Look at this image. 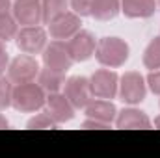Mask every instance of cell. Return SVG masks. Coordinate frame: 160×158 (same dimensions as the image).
I'll return each instance as SVG.
<instances>
[{"label":"cell","instance_id":"6da1fadb","mask_svg":"<svg viewBox=\"0 0 160 158\" xmlns=\"http://www.w3.org/2000/svg\"><path fill=\"white\" fill-rule=\"evenodd\" d=\"M47 102V95L45 89L39 84L32 82H24V84H15L13 86V95H11V106L17 112L22 114H32L38 112L45 106Z\"/></svg>","mask_w":160,"mask_h":158},{"label":"cell","instance_id":"7a4b0ae2","mask_svg":"<svg viewBox=\"0 0 160 158\" xmlns=\"http://www.w3.org/2000/svg\"><path fill=\"white\" fill-rule=\"evenodd\" d=\"M95 58L104 67H121L128 60V45L119 37H102L97 43Z\"/></svg>","mask_w":160,"mask_h":158},{"label":"cell","instance_id":"3957f363","mask_svg":"<svg viewBox=\"0 0 160 158\" xmlns=\"http://www.w3.org/2000/svg\"><path fill=\"white\" fill-rule=\"evenodd\" d=\"M39 75V63L36 58H32L30 54H21L17 58L11 60V63L8 65V78L13 84H24V82H32L38 78Z\"/></svg>","mask_w":160,"mask_h":158},{"label":"cell","instance_id":"277c9868","mask_svg":"<svg viewBox=\"0 0 160 158\" xmlns=\"http://www.w3.org/2000/svg\"><path fill=\"white\" fill-rule=\"evenodd\" d=\"M119 97L123 102L127 104H138L145 99V93H147V84L145 78L140 75V73H125L119 78Z\"/></svg>","mask_w":160,"mask_h":158},{"label":"cell","instance_id":"5b68a950","mask_svg":"<svg viewBox=\"0 0 160 158\" xmlns=\"http://www.w3.org/2000/svg\"><path fill=\"white\" fill-rule=\"evenodd\" d=\"M43 63H45V67L54 69V71H62V73L69 71L73 65V58L69 54L67 43L60 39L50 41L43 48Z\"/></svg>","mask_w":160,"mask_h":158},{"label":"cell","instance_id":"8992f818","mask_svg":"<svg viewBox=\"0 0 160 158\" xmlns=\"http://www.w3.org/2000/svg\"><path fill=\"white\" fill-rule=\"evenodd\" d=\"M65 91L63 95L69 99V102L75 106V110L86 108L93 101V91H91V82L86 77H71L63 84Z\"/></svg>","mask_w":160,"mask_h":158},{"label":"cell","instance_id":"52a82bcc","mask_svg":"<svg viewBox=\"0 0 160 158\" xmlns=\"http://www.w3.org/2000/svg\"><path fill=\"white\" fill-rule=\"evenodd\" d=\"M17 47L24 54H39L47 47V32L41 26H22L17 36Z\"/></svg>","mask_w":160,"mask_h":158},{"label":"cell","instance_id":"ba28073f","mask_svg":"<svg viewBox=\"0 0 160 158\" xmlns=\"http://www.w3.org/2000/svg\"><path fill=\"white\" fill-rule=\"evenodd\" d=\"M91 91L93 97L97 99H114L118 95V86H119V77L114 71L108 69H99L91 75Z\"/></svg>","mask_w":160,"mask_h":158},{"label":"cell","instance_id":"9c48e42d","mask_svg":"<svg viewBox=\"0 0 160 158\" xmlns=\"http://www.w3.org/2000/svg\"><path fill=\"white\" fill-rule=\"evenodd\" d=\"M80 15H77L75 11H65L62 13L60 17H56L54 21L48 22V34L52 39H60V41H65V39H71L77 32L80 30Z\"/></svg>","mask_w":160,"mask_h":158},{"label":"cell","instance_id":"30bf717a","mask_svg":"<svg viewBox=\"0 0 160 158\" xmlns=\"http://www.w3.org/2000/svg\"><path fill=\"white\" fill-rule=\"evenodd\" d=\"M11 13L15 21L22 26H38L39 22H43L41 0H15Z\"/></svg>","mask_w":160,"mask_h":158},{"label":"cell","instance_id":"8fae6325","mask_svg":"<svg viewBox=\"0 0 160 158\" xmlns=\"http://www.w3.org/2000/svg\"><path fill=\"white\" fill-rule=\"evenodd\" d=\"M67 48H69L73 62H86L93 56L97 43H95V37L91 36V32L78 30L71 39H67Z\"/></svg>","mask_w":160,"mask_h":158},{"label":"cell","instance_id":"7c38bea8","mask_svg":"<svg viewBox=\"0 0 160 158\" xmlns=\"http://www.w3.org/2000/svg\"><path fill=\"white\" fill-rule=\"evenodd\" d=\"M45 106H47L48 116L54 119L56 125H62V123L71 121V119L75 117V106H73V104L69 102V99H67L65 95H62L60 91L48 93Z\"/></svg>","mask_w":160,"mask_h":158},{"label":"cell","instance_id":"4fadbf2b","mask_svg":"<svg viewBox=\"0 0 160 158\" xmlns=\"http://www.w3.org/2000/svg\"><path fill=\"white\" fill-rule=\"evenodd\" d=\"M84 110H86V116H88V117L97 119V121H102V123H106V125H110V123L116 119V114H118L114 102L108 101V99L91 101Z\"/></svg>","mask_w":160,"mask_h":158},{"label":"cell","instance_id":"5bb4252c","mask_svg":"<svg viewBox=\"0 0 160 158\" xmlns=\"http://www.w3.org/2000/svg\"><path fill=\"white\" fill-rule=\"evenodd\" d=\"M116 126L118 128H151V119L142 110L125 108L116 117Z\"/></svg>","mask_w":160,"mask_h":158},{"label":"cell","instance_id":"9a60e30c","mask_svg":"<svg viewBox=\"0 0 160 158\" xmlns=\"http://www.w3.org/2000/svg\"><path fill=\"white\" fill-rule=\"evenodd\" d=\"M155 0H121V11L128 19H147L155 13Z\"/></svg>","mask_w":160,"mask_h":158},{"label":"cell","instance_id":"2e32d148","mask_svg":"<svg viewBox=\"0 0 160 158\" xmlns=\"http://www.w3.org/2000/svg\"><path fill=\"white\" fill-rule=\"evenodd\" d=\"M38 84L47 91V93H56L63 87L65 84V73L62 71H54V69H39V75H38Z\"/></svg>","mask_w":160,"mask_h":158},{"label":"cell","instance_id":"e0dca14e","mask_svg":"<svg viewBox=\"0 0 160 158\" xmlns=\"http://www.w3.org/2000/svg\"><path fill=\"white\" fill-rule=\"evenodd\" d=\"M121 11L119 0H95L91 7V17L97 21H110Z\"/></svg>","mask_w":160,"mask_h":158},{"label":"cell","instance_id":"ac0fdd59","mask_svg":"<svg viewBox=\"0 0 160 158\" xmlns=\"http://www.w3.org/2000/svg\"><path fill=\"white\" fill-rule=\"evenodd\" d=\"M41 11H43V22L48 24L50 21L67 11V0H41Z\"/></svg>","mask_w":160,"mask_h":158},{"label":"cell","instance_id":"d6986e66","mask_svg":"<svg viewBox=\"0 0 160 158\" xmlns=\"http://www.w3.org/2000/svg\"><path fill=\"white\" fill-rule=\"evenodd\" d=\"M19 32V22L15 21L13 13H2L0 15V41H8L15 39Z\"/></svg>","mask_w":160,"mask_h":158},{"label":"cell","instance_id":"ffe728a7","mask_svg":"<svg viewBox=\"0 0 160 158\" xmlns=\"http://www.w3.org/2000/svg\"><path fill=\"white\" fill-rule=\"evenodd\" d=\"M143 65L151 71L160 69V37H155L143 52Z\"/></svg>","mask_w":160,"mask_h":158},{"label":"cell","instance_id":"44dd1931","mask_svg":"<svg viewBox=\"0 0 160 158\" xmlns=\"http://www.w3.org/2000/svg\"><path fill=\"white\" fill-rule=\"evenodd\" d=\"M11 95H13V82L0 75V110L11 106Z\"/></svg>","mask_w":160,"mask_h":158},{"label":"cell","instance_id":"7402d4cb","mask_svg":"<svg viewBox=\"0 0 160 158\" xmlns=\"http://www.w3.org/2000/svg\"><path fill=\"white\" fill-rule=\"evenodd\" d=\"M54 126H56V123L48 116V112L38 114L36 117H32L28 121V128H54Z\"/></svg>","mask_w":160,"mask_h":158},{"label":"cell","instance_id":"603a6c76","mask_svg":"<svg viewBox=\"0 0 160 158\" xmlns=\"http://www.w3.org/2000/svg\"><path fill=\"white\" fill-rule=\"evenodd\" d=\"M95 0H71V6L75 9V13L80 17H88L91 15V7H93Z\"/></svg>","mask_w":160,"mask_h":158},{"label":"cell","instance_id":"cb8c5ba5","mask_svg":"<svg viewBox=\"0 0 160 158\" xmlns=\"http://www.w3.org/2000/svg\"><path fill=\"white\" fill-rule=\"evenodd\" d=\"M145 82H147L149 89H151L155 95H160V69L158 71H151Z\"/></svg>","mask_w":160,"mask_h":158},{"label":"cell","instance_id":"d4e9b609","mask_svg":"<svg viewBox=\"0 0 160 158\" xmlns=\"http://www.w3.org/2000/svg\"><path fill=\"white\" fill-rule=\"evenodd\" d=\"M8 62H9V58H8V52H6L4 41H0V75L8 69Z\"/></svg>","mask_w":160,"mask_h":158},{"label":"cell","instance_id":"484cf974","mask_svg":"<svg viewBox=\"0 0 160 158\" xmlns=\"http://www.w3.org/2000/svg\"><path fill=\"white\" fill-rule=\"evenodd\" d=\"M82 126H84V128H108L110 125H106V123H102V121H97V119L88 117L82 123Z\"/></svg>","mask_w":160,"mask_h":158},{"label":"cell","instance_id":"4316f807","mask_svg":"<svg viewBox=\"0 0 160 158\" xmlns=\"http://www.w3.org/2000/svg\"><path fill=\"white\" fill-rule=\"evenodd\" d=\"M11 7H13L11 0H0V15L2 13H11Z\"/></svg>","mask_w":160,"mask_h":158},{"label":"cell","instance_id":"83f0119b","mask_svg":"<svg viewBox=\"0 0 160 158\" xmlns=\"http://www.w3.org/2000/svg\"><path fill=\"white\" fill-rule=\"evenodd\" d=\"M0 128H8V119L4 116H0Z\"/></svg>","mask_w":160,"mask_h":158},{"label":"cell","instance_id":"f1b7e54d","mask_svg":"<svg viewBox=\"0 0 160 158\" xmlns=\"http://www.w3.org/2000/svg\"><path fill=\"white\" fill-rule=\"evenodd\" d=\"M155 125H157V126H158V128H160V116H158V117H157V119H155Z\"/></svg>","mask_w":160,"mask_h":158},{"label":"cell","instance_id":"f546056e","mask_svg":"<svg viewBox=\"0 0 160 158\" xmlns=\"http://www.w3.org/2000/svg\"><path fill=\"white\" fill-rule=\"evenodd\" d=\"M158 6H160V0H158Z\"/></svg>","mask_w":160,"mask_h":158}]
</instances>
